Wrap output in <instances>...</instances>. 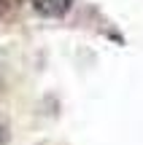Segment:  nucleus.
<instances>
[{"instance_id":"nucleus-1","label":"nucleus","mask_w":143,"mask_h":145,"mask_svg":"<svg viewBox=\"0 0 143 145\" xmlns=\"http://www.w3.org/2000/svg\"><path fill=\"white\" fill-rule=\"evenodd\" d=\"M30 5L35 14L46 16V19H59L73 8V0H30Z\"/></svg>"},{"instance_id":"nucleus-2","label":"nucleus","mask_w":143,"mask_h":145,"mask_svg":"<svg viewBox=\"0 0 143 145\" xmlns=\"http://www.w3.org/2000/svg\"><path fill=\"white\" fill-rule=\"evenodd\" d=\"M8 140V129H5V124H0V145H5Z\"/></svg>"}]
</instances>
